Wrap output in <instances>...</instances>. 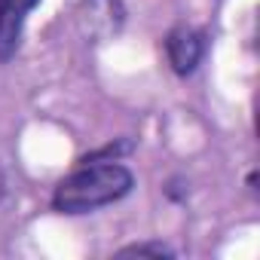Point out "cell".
Returning a JSON list of instances; mask_svg holds the SVG:
<instances>
[{
  "mask_svg": "<svg viewBox=\"0 0 260 260\" xmlns=\"http://www.w3.org/2000/svg\"><path fill=\"white\" fill-rule=\"evenodd\" d=\"M166 52H169V61L175 68V74L187 77L196 71V64L202 61V52H205V37L187 25H178L169 31L166 37Z\"/></svg>",
  "mask_w": 260,
  "mask_h": 260,
  "instance_id": "cell-2",
  "label": "cell"
},
{
  "mask_svg": "<svg viewBox=\"0 0 260 260\" xmlns=\"http://www.w3.org/2000/svg\"><path fill=\"white\" fill-rule=\"evenodd\" d=\"M132 184H135L132 172L119 166L116 159H107V162L92 159V162H83V169H77L55 187L52 208L61 214H86L122 199L132 190Z\"/></svg>",
  "mask_w": 260,
  "mask_h": 260,
  "instance_id": "cell-1",
  "label": "cell"
},
{
  "mask_svg": "<svg viewBox=\"0 0 260 260\" xmlns=\"http://www.w3.org/2000/svg\"><path fill=\"white\" fill-rule=\"evenodd\" d=\"M125 19V10L119 0H83V7H80V25L89 37H110L119 31Z\"/></svg>",
  "mask_w": 260,
  "mask_h": 260,
  "instance_id": "cell-3",
  "label": "cell"
},
{
  "mask_svg": "<svg viewBox=\"0 0 260 260\" xmlns=\"http://www.w3.org/2000/svg\"><path fill=\"white\" fill-rule=\"evenodd\" d=\"M37 4L40 0H0V61L13 58L19 49L25 19Z\"/></svg>",
  "mask_w": 260,
  "mask_h": 260,
  "instance_id": "cell-4",
  "label": "cell"
},
{
  "mask_svg": "<svg viewBox=\"0 0 260 260\" xmlns=\"http://www.w3.org/2000/svg\"><path fill=\"white\" fill-rule=\"evenodd\" d=\"M119 257H175V251L162 242H141V245H128V248H119Z\"/></svg>",
  "mask_w": 260,
  "mask_h": 260,
  "instance_id": "cell-5",
  "label": "cell"
}]
</instances>
